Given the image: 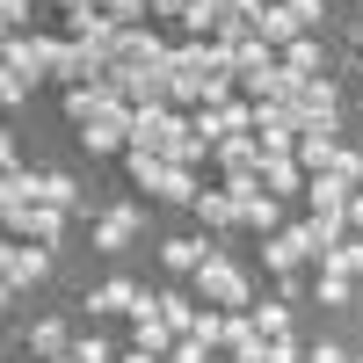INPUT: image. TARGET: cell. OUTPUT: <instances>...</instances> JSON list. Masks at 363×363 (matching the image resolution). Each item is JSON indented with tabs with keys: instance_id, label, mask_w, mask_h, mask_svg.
<instances>
[{
	"instance_id": "1",
	"label": "cell",
	"mask_w": 363,
	"mask_h": 363,
	"mask_svg": "<svg viewBox=\"0 0 363 363\" xmlns=\"http://www.w3.org/2000/svg\"><path fill=\"white\" fill-rule=\"evenodd\" d=\"M233 87H240V73H233V51H225V44L196 37V44L174 51V102L218 109V102H233Z\"/></svg>"
},
{
	"instance_id": "2",
	"label": "cell",
	"mask_w": 363,
	"mask_h": 363,
	"mask_svg": "<svg viewBox=\"0 0 363 363\" xmlns=\"http://www.w3.org/2000/svg\"><path fill=\"white\" fill-rule=\"evenodd\" d=\"M196 298L203 306H218V313H255V284H247V269H233L225 255H211L196 269Z\"/></svg>"
},
{
	"instance_id": "3",
	"label": "cell",
	"mask_w": 363,
	"mask_h": 363,
	"mask_svg": "<svg viewBox=\"0 0 363 363\" xmlns=\"http://www.w3.org/2000/svg\"><path fill=\"white\" fill-rule=\"evenodd\" d=\"M58 58H66V44H58V37H37V29H15V37H8V51H0V66H8V73H22L29 87H37L44 73H58Z\"/></svg>"
},
{
	"instance_id": "4",
	"label": "cell",
	"mask_w": 363,
	"mask_h": 363,
	"mask_svg": "<svg viewBox=\"0 0 363 363\" xmlns=\"http://www.w3.org/2000/svg\"><path fill=\"white\" fill-rule=\"evenodd\" d=\"M262 262L277 269V277H298V262H327V247H320L313 225H284V233L262 240Z\"/></svg>"
},
{
	"instance_id": "5",
	"label": "cell",
	"mask_w": 363,
	"mask_h": 363,
	"mask_svg": "<svg viewBox=\"0 0 363 363\" xmlns=\"http://www.w3.org/2000/svg\"><path fill=\"white\" fill-rule=\"evenodd\" d=\"M255 138H262V153H291V160H298V138H306V124H298L291 102H255Z\"/></svg>"
},
{
	"instance_id": "6",
	"label": "cell",
	"mask_w": 363,
	"mask_h": 363,
	"mask_svg": "<svg viewBox=\"0 0 363 363\" xmlns=\"http://www.w3.org/2000/svg\"><path fill=\"white\" fill-rule=\"evenodd\" d=\"M291 109H298V124L306 131H335L342 124V95H335V80H298V95H291Z\"/></svg>"
},
{
	"instance_id": "7",
	"label": "cell",
	"mask_w": 363,
	"mask_h": 363,
	"mask_svg": "<svg viewBox=\"0 0 363 363\" xmlns=\"http://www.w3.org/2000/svg\"><path fill=\"white\" fill-rule=\"evenodd\" d=\"M131 102H109V109H95V116H87V124H80V145H87V153H116V145H131Z\"/></svg>"
},
{
	"instance_id": "8",
	"label": "cell",
	"mask_w": 363,
	"mask_h": 363,
	"mask_svg": "<svg viewBox=\"0 0 363 363\" xmlns=\"http://www.w3.org/2000/svg\"><path fill=\"white\" fill-rule=\"evenodd\" d=\"M211 160L225 167V182H262V160H269V153H262V138H255V131H233Z\"/></svg>"
},
{
	"instance_id": "9",
	"label": "cell",
	"mask_w": 363,
	"mask_h": 363,
	"mask_svg": "<svg viewBox=\"0 0 363 363\" xmlns=\"http://www.w3.org/2000/svg\"><path fill=\"white\" fill-rule=\"evenodd\" d=\"M44 269H51V255H44V247H29V240L0 247V277H8V298H15V291H29V284H44Z\"/></svg>"
},
{
	"instance_id": "10",
	"label": "cell",
	"mask_w": 363,
	"mask_h": 363,
	"mask_svg": "<svg viewBox=\"0 0 363 363\" xmlns=\"http://www.w3.org/2000/svg\"><path fill=\"white\" fill-rule=\"evenodd\" d=\"M153 291H138L131 277H109L102 291H87V320H109V313H138Z\"/></svg>"
},
{
	"instance_id": "11",
	"label": "cell",
	"mask_w": 363,
	"mask_h": 363,
	"mask_svg": "<svg viewBox=\"0 0 363 363\" xmlns=\"http://www.w3.org/2000/svg\"><path fill=\"white\" fill-rule=\"evenodd\" d=\"M138 225H145V218H138V203L102 211V218H95V247H102V255H124L131 240H138Z\"/></svg>"
},
{
	"instance_id": "12",
	"label": "cell",
	"mask_w": 363,
	"mask_h": 363,
	"mask_svg": "<svg viewBox=\"0 0 363 363\" xmlns=\"http://www.w3.org/2000/svg\"><path fill=\"white\" fill-rule=\"evenodd\" d=\"M349 196H356V189H349L342 174H313V182H306V203H313V218H327V211H349Z\"/></svg>"
},
{
	"instance_id": "13",
	"label": "cell",
	"mask_w": 363,
	"mask_h": 363,
	"mask_svg": "<svg viewBox=\"0 0 363 363\" xmlns=\"http://www.w3.org/2000/svg\"><path fill=\"white\" fill-rule=\"evenodd\" d=\"M196 218H203L211 233H233V225H240V196H233V189H203V196H196Z\"/></svg>"
},
{
	"instance_id": "14",
	"label": "cell",
	"mask_w": 363,
	"mask_h": 363,
	"mask_svg": "<svg viewBox=\"0 0 363 363\" xmlns=\"http://www.w3.org/2000/svg\"><path fill=\"white\" fill-rule=\"evenodd\" d=\"M335 160H342V145H335V131H306V138H298V167H306V174H327Z\"/></svg>"
},
{
	"instance_id": "15",
	"label": "cell",
	"mask_w": 363,
	"mask_h": 363,
	"mask_svg": "<svg viewBox=\"0 0 363 363\" xmlns=\"http://www.w3.org/2000/svg\"><path fill=\"white\" fill-rule=\"evenodd\" d=\"M306 182H313V174L298 167L291 153H269V160H262V189H269V196H284V189H306Z\"/></svg>"
},
{
	"instance_id": "16",
	"label": "cell",
	"mask_w": 363,
	"mask_h": 363,
	"mask_svg": "<svg viewBox=\"0 0 363 363\" xmlns=\"http://www.w3.org/2000/svg\"><path fill=\"white\" fill-rule=\"evenodd\" d=\"M240 225H255L262 240H269V233H284V211H277V196H269V189L240 196Z\"/></svg>"
},
{
	"instance_id": "17",
	"label": "cell",
	"mask_w": 363,
	"mask_h": 363,
	"mask_svg": "<svg viewBox=\"0 0 363 363\" xmlns=\"http://www.w3.org/2000/svg\"><path fill=\"white\" fill-rule=\"evenodd\" d=\"M255 37H262V44H277V51H291L306 29L291 22V8H262V15H255Z\"/></svg>"
},
{
	"instance_id": "18",
	"label": "cell",
	"mask_w": 363,
	"mask_h": 363,
	"mask_svg": "<svg viewBox=\"0 0 363 363\" xmlns=\"http://www.w3.org/2000/svg\"><path fill=\"white\" fill-rule=\"evenodd\" d=\"M37 203H51V211H80V182L58 174V167H44V174H37Z\"/></svg>"
},
{
	"instance_id": "19",
	"label": "cell",
	"mask_w": 363,
	"mask_h": 363,
	"mask_svg": "<svg viewBox=\"0 0 363 363\" xmlns=\"http://www.w3.org/2000/svg\"><path fill=\"white\" fill-rule=\"evenodd\" d=\"M211 255H218V247H203V240H167V247H160V262L174 269V277H196Z\"/></svg>"
},
{
	"instance_id": "20",
	"label": "cell",
	"mask_w": 363,
	"mask_h": 363,
	"mask_svg": "<svg viewBox=\"0 0 363 363\" xmlns=\"http://www.w3.org/2000/svg\"><path fill=\"white\" fill-rule=\"evenodd\" d=\"M29 356H73V335H66V320H37V327H29Z\"/></svg>"
},
{
	"instance_id": "21",
	"label": "cell",
	"mask_w": 363,
	"mask_h": 363,
	"mask_svg": "<svg viewBox=\"0 0 363 363\" xmlns=\"http://www.w3.org/2000/svg\"><path fill=\"white\" fill-rule=\"evenodd\" d=\"M66 218H73V211H51V203H37V211H29V225H22V240H37V247H51V240L66 233Z\"/></svg>"
},
{
	"instance_id": "22",
	"label": "cell",
	"mask_w": 363,
	"mask_h": 363,
	"mask_svg": "<svg viewBox=\"0 0 363 363\" xmlns=\"http://www.w3.org/2000/svg\"><path fill=\"white\" fill-rule=\"evenodd\" d=\"M160 320L174 327V335H196V320H203V306H189L182 291H160Z\"/></svg>"
},
{
	"instance_id": "23",
	"label": "cell",
	"mask_w": 363,
	"mask_h": 363,
	"mask_svg": "<svg viewBox=\"0 0 363 363\" xmlns=\"http://www.w3.org/2000/svg\"><path fill=\"white\" fill-rule=\"evenodd\" d=\"M320 58H327V51H320V37H298V44L284 51V73H298V80H320Z\"/></svg>"
},
{
	"instance_id": "24",
	"label": "cell",
	"mask_w": 363,
	"mask_h": 363,
	"mask_svg": "<svg viewBox=\"0 0 363 363\" xmlns=\"http://www.w3.org/2000/svg\"><path fill=\"white\" fill-rule=\"evenodd\" d=\"M167 174H174V160H160V153H131V182H138V189H167Z\"/></svg>"
},
{
	"instance_id": "25",
	"label": "cell",
	"mask_w": 363,
	"mask_h": 363,
	"mask_svg": "<svg viewBox=\"0 0 363 363\" xmlns=\"http://www.w3.org/2000/svg\"><path fill=\"white\" fill-rule=\"evenodd\" d=\"M320 269H342V277H363V233H349V240H342V247L327 255Z\"/></svg>"
},
{
	"instance_id": "26",
	"label": "cell",
	"mask_w": 363,
	"mask_h": 363,
	"mask_svg": "<svg viewBox=\"0 0 363 363\" xmlns=\"http://www.w3.org/2000/svg\"><path fill=\"white\" fill-rule=\"evenodd\" d=\"M196 196H203V189H196V174H189V167H174V174H167V189H160V203H196Z\"/></svg>"
},
{
	"instance_id": "27",
	"label": "cell",
	"mask_w": 363,
	"mask_h": 363,
	"mask_svg": "<svg viewBox=\"0 0 363 363\" xmlns=\"http://www.w3.org/2000/svg\"><path fill=\"white\" fill-rule=\"evenodd\" d=\"M255 327H262V342H284L291 335V313L284 306H255Z\"/></svg>"
},
{
	"instance_id": "28",
	"label": "cell",
	"mask_w": 363,
	"mask_h": 363,
	"mask_svg": "<svg viewBox=\"0 0 363 363\" xmlns=\"http://www.w3.org/2000/svg\"><path fill=\"white\" fill-rule=\"evenodd\" d=\"M349 284H356V277H342V269H320V306H349Z\"/></svg>"
},
{
	"instance_id": "29",
	"label": "cell",
	"mask_w": 363,
	"mask_h": 363,
	"mask_svg": "<svg viewBox=\"0 0 363 363\" xmlns=\"http://www.w3.org/2000/svg\"><path fill=\"white\" fill-rule=\"evenodd\" d=\"M73 363H116V349H109L102 335H80V342H73Z\"/></svg>"
},
{
	"instance_id": "30",
	"label": "cell",
	"mask_w": 363,
	"mask_h": 363,
	"mask_svg": "<svg viewBox=\"0 0 363 363\" xmlns=\"http://www.w3.org/2000/svg\"><path fill=\"white\" fill-rule=\"evenodd\" d=\"M284 8H291V22H298V29H306V37H313V29H320V15H327V8H320V0H284Z\"/></svg>"
},
{
	"instance_id": "31",
	"label": "cell",
	"mask_w": 363,
	"mask_h": 363,
	"mask_svg": "<svg viewBox=\"0 0 363 363\" xmlns=\"http://www.w3.org/2000/svg\"><path fill=\"white\" fill-rule=\"evenodd\" d=\"M167 363H211V349H203V342H196V335H182V342H174V349H167Z\"/></svg>"
},
{
	"instance_id": "32",
	"label": "cell",
	"mask_w": 363,
	"mask_h": 363,
	"mask_svg": "<svg viewBox=\"0 0 363 363\" xmlns=\"http://www.w3.org/2000/svg\"><path fill=\"white\" fill-rule=\"evenodd\" d=\"M22 95H29V80H22V73H8V66H0V102H8V109H15Z\"/></svg>"
},
{
	"instance_id": "33",
	"label": "cell",
	"mask_w": 363,
	"mask_h": 363,
	"mask_svg": "<svg viewBox=\"0 0 363 363\" xmlns=\"http://www.w3.org/2000/svg\"><path fill=\"white\" fill-rule=\"evenodd\" d=\"M0 22H8V37H15V29H29V0H0Z\"/></svg>"
},
{
	"instance_id": "34",
	"label": "cell",
	"mask_w": 363,
	"mask_h": 363,
	"mask_svg": "<svg viewBox=\"0 0 363 363\" xmlns=\"http://www.w3.org/2000/svg\"><path fill=\"white\" fill-rule=\"evenodd\" d=\"M306 363H349V349H342V342H313Z\"/></svg>"
},
{
	"instance_id": "35",
	"label": "cell",
	"mask_w": 363,
	"mask_h": 363,
	"mask_svg": "<svg viewBox=\"0 0 363 363\" xmlns=\"http://www.w3.org/2000/svg\"><path fill=\"white\" fill-rule=\"evenodd\" d=\"M0 174H22V153H15V131H0Z\"/></svg>"
},
{
	"instance_id": "36",
	"label": "cell",
	"mask_w": 363,
	"mask_h": 363,
	"mask_svg": "<svg viewBox=\"0 0 363 363\" xmlns=\"http://www.w3.org/2000/svg\"><path fill=\"white\" fill-rule=\"evenodd\" d=\"M269 363H306V349H298V342L284 335V342H269Z\"/></svg>"
},
{
	"instance_id": "37",
	"label": "cell",
	"mask_w": 363,
	"mask_h": 363,
	"mask_svg": "<svg viewBox=\"0 0 363 363\" xmlns=\"http://www.w3.org/2000/svg\"><path fill=\"white\" fill-rule=\"evenodd\" d=\"M116 363H167V356H153V349H131V356H116Z\"/></svg>"
},
{
	"instance_id": "38",
	"label": "cell",
	"mask_w": 363,
	"mask_h": 363,
	"mask_svg": "<svg viewBox=\"0 0 363 363\" xmlns=\"http://www.w3.org/2000/svg\"><path fill=\"white\" fill-rule=\"evenodd\" d=\"M349 225H356V233H363V189H356V196H349Z\"/></svg>"
},
{
	"instance_id": "39",
	"label": "cell",
	"mask_w": 363,
	"mask_h": 363,
	"mask_svg": "<svg viewBox=\"0 0 363 363\" xmlns=\"http://www.w3.org/2000/svg\"><path fill=\"white\" fill-rule=\"evenodd\" d=\"M44 363H73V356H44Z\"/></svg>"
},
{
	"instance_id": "40",
	"label": "cell",
	"mask_w": 363,
	"mask_h": 363,
	"mask_svg": "<svg viewBox=\"0 0 363 363\" xmlns=\"http://www.w3.org/2000/svg\"><path fill=\"white\" fill-rule=\"evenodd\" d=\"M356 15H363V0H356Z\"/></svg>"
},
{
	"instance_id": "41",
	"label": "cell",
	"mask_w": 363,
	"mask_h": 363,
	"mask_svg": "<svg viewBox=\"0 0 363 363\" xmlns=\"http://www.w3.org/2000/svg\"><path fill=\"white\" fill-rule=\"evenodd\" d=\"M356 73H363V58H356Z\"/></svg>"
},
{
	"instance_id": "42",
	"label": "cell",
	"mask_w": 363,
	"mask_h": 363,
	"mask_svg": "<svg viewBox=\"0 0 363 363\" xmlns=\"http://www.w3.org/2000/svg\"><path fill=\"white\" fill-rule=\"evenodd\" d=\"M349 363H363V356H349Z\"/></svg>"
}]
</instances>
